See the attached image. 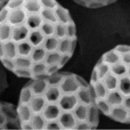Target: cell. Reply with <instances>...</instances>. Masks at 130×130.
I'll return each mask as SVG.
<instances>
[{
  "label": "cell",
  "instance_id": "obj_8",
  "mask_svg": "<svg viewBox=\"0 0 130 130\" xmlns=\"http://www.w3.org/2000/svg\"><path fill=\"white\" fill-rule=\"evenodd\" d=\"M76 80H78L79 85L82 86V87H89V82H87V80H86L85 78H82L81 75H78V74H76Z\"/></svg>",
  "mask_w": 130,
  "mask_h": 130
},
{
  "label": "cell",
  "instance_id": "obj_3",
  "mask_svg": "<svg viewBox=\"0 0 130 130\" xmlns=\"http://www.w3.org/2000/svg\"><path fill=\"white\" fill-rule=\"evenodd\" d=\"M7 129H21V123L13 104L0 101V130Z\"/></svg>",
  "mask_w": 130,
  "mask_h": 130
},
{
  "label": "cell",
  "instance_id": "obj_11",
  "mask_svg": "<svg viewBox=\"0 0 130 130\" xmlns=\"http://www.w3.org/2000/svg\"><path fill=\"white\" fill-rule=\"evenodd\" d=\"M118 0H108L107 1V4H106V6H107V5H112V4H114V2H117Z\"/></svg>",
  "mask_w": 130,
  "mask_h": 130
},
{
  "label": "cell",
  "instance_id": "obj_9",
  "mask_svg": "<svg viewBox=\"0 0 130 130\" xmlns=\"http://www.w3.org/2000/svg\"><path fill=\"white\" fill-rule=\"evenodd\" d=\"M74 2H75L76 5H79V6H82V7H87V2L85 1V0H73Z\"/></svg>",
  "mask_w": 130,
  "mask_h": 130
},
{
  "label": "cell",
  "instance_id": "obj_7",
  "mask_svg": "<svg viewBox=\"0 0 130 130\" xmlns=\"http://www.w3.org/2000/svg\"><path fill=\"white\" fill-rule=\"evenodd\" d=\"M104 6H105V5L99 2V1H97V0H92V1H90L89 4L87 5V7L90 9H99V8H103Z\"/></svg>",
  "mask_w": 130,
  "mask_h": 130
},
{
  "label": "cell",
  "instance_id": "obj_6",
  "mask_svg": "<svg viewBox=\"0 0 130 130\" xmlns=\"http://www.w3.org/2000/svg\"><path fill=\"white\" fill-rule=\"evenodd\" d=\"M56 14H57V18H58V21L61 23L67 24V23H70V22H72V21H73L70 10L67 8H65L63 5H61V4H59L58 7H57Z\"/></svg>",
  "mask_w": 130,
  "mask_h": 130
},
{
  "label": "cell",
  "instance_id": "obj_2",
  "mask_svg": "<svg viewBox=\"0 0 130 130\" xmlns=\"http://www.w3.org/2000/svg\"><path fill=\"white\" fill-rule=\"evenodd\" d=\"M89 91L98 111L114 122L130 124V50L105 52L91 71Z\"/></svg>",
  "mask_w": 130,
  "mask_h": 130
},
{
  "label": "cell",
  "instance_id": "obj_4",
  "mask_svg": "<svg viewBox=\"0 0 130 130\" xmlns=\"http://www.w3.org/2000/svg\"><path fill=\"white\" fill-rule=\"evenodd\" d=\"M76 97H78L79 102L85 104V105H91V104H94L91 94H90V91H89V87H82V86H81V87L76 90Z\"/></svg>",
  "mask_w": 130,
  "mask_h": 130
},
{
  "label": "cell",
  "instance_id": "obj_12",
  "mask_svg": "<svg viewBox=\"0 0 130 130\" xmlns=\"http://www.w3.org/2000/svg\"><path fill=\"white\" fill-rule=\"evenodd\" d=\"M97 1H99V2H102V4H104L106 6V4H107V1L108 0H97Z\"/></svg>",
  "mask_w": 130,
  "mask_h": 130
},
{
  "label": "cell",
  "instance_id": "obj_5",
  "mask_svg": "<svg viewBox=\"0 0 130 130\" xmlns=\"http://www.w3.org/2000/svg\"><path fill=\"white\" fill-rule=\"evenodd\" d=\"M87 122L92 127V129H95L99 123V111L97 108V106L95 104L89 105L88 108V117H87Z\"/></svg>",
  "mask_w": 130,
  "mask_h": 130
},
{
  "label": "cell",
  "instance_id": "obj_10",
  "mask_svg": "<svg viewBox=\"0 0 130 130\" xmlns=\"http://www.w3.org/2000/svg\"><path fill=\"white\" fill-rule=\"evenodd\" d=\"M7 1H9V0H0V9L5 6V4H6Z\"/></svg>",
  "mask_w": 130,
  "mask_h": 130
},
{
  "label": "cell",
  "instance_id": "obj_13",
  "mask_svg": "<svg viewBox=\"0 0 130 130\" xmlns=\"http://www.w3.org/2000/svg\"><path fill=\"white\" fill-rule=\"evenodd\" d=\"M85 1L87 2V4H89V2H90V1H92V0H85Z\"/></svg>",
  "mask_w": 130,
  "mask_h": 130
},
{
  "label": "cell",
  "instance_id": "obj_1",
  "mask_svg": "<svg viewBox=\"0 0 130 130\" xmlns=\"http://www.w3.org/2000/svg\"><path fill=\"white\" fill-rule=\"evenodd\" d=\"M57 0H9L0 9V63L18 78H46L72 57L62 55L63 39H78L74 21L57 18Z\"/></svg>",
  "mask_w": 130,
  "mask_h": 130
}]
</instances>
